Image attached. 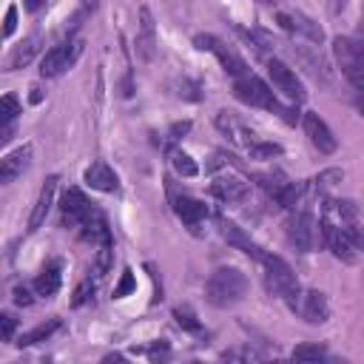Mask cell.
I'll use <instances>...</instances> for the list:
<instances>
[{
    "instance_id": "cell-1",
    "label": "cell",
    "mask_w": 364,
    "mask_h": 364,
    "mask_svg": "<svg viewBox=\"0 0 364 364\" xmlns=\"http://www.w3.org/2000/svg\"><path fill=\"white\" fill-rule=\"evenodd\" d=\"M233 94H236L242 102H247V105L267 108V111L279 114V117H282L284 122H290V125H296V119H299V111L282 105V102L276 100V94L270 91V85H267L262 77H256V74H245V77H239V80L233 82Z\"/></svg>"
},
{
    "instance_id": "cell-2",
    "label": "cell",
    "mask_w": 364,
    "mask_h": 364,
    "mask_svg": "<svg viewBox=\"0 0 364 364\" xmlns=\"http://www.w3.org/2000/svg\"><path fill=\"white\" fill-rule=\"evenodd\" d=\"M228 159L222 154H216L213 162L208 165V171H210V191L219 199H225V202H242L250 193V179L233 162H228Z\"/></svg>"
},
{
    "instance_id": "cell-3",
    "label": "cell",
    "mask_w": 364,
    "mask_h": 364,
    "mask_svg": "<svg viewBox=\"0 0 364 364\" xmlns=\"http://www.w3.org/2000/svg\"><path fill=\"white\" fill-rule=\"evenodd\" d=\"M245 293H247V276L236 267H219L205 282V299L213 307H230V304L242 301Z\"/></svg>"
},
{
    "instance_id": "cell-4",
    "label": "cell",
    "mask_w": 364,
    "mask_h": 364,
    "mask_svg": "<svg viewBox=\"0 0 364 364\" xmlns=\"http://www.w3.org/2000/svg\"><path fill=\"white\" fill-rule=\"evenodd\" d=\"M333 57H336L341 74L347 77V82L364 94V46L355 37H336Z\"/></svg>"
},
{
    "instance_id": "cell-5",
    "label": "cell",
    "mask_w": 364,
    "mask_h": 364,
    "mask_svg": "<svg viewBox=\"0 0 364 364\" xmlns=\"http://www.w3.org/2000/svg\"><path fill=\"white\" fill-rule=\"evenodd\" d=\"M193 43H196V48H202V51H210L219 63H222V68L230 74V77H245V74H250L247 71V63L242 60V54L236 51V48H230L228 43H222L219 37H213V34H196L193 37Z\"/></svg>"
},
{
    "instance_id": "cell-6",
    "label": "cell",
    "mask_w": 364,
    "mask_h": 364,
    "mask_svg": "<svg viewBox=\"0 0 364 364\" xmlns=\"http://www.w3.org/2000/svg\"><path fill=\"white\" fill-rule=\"evenodd\" d=\"M262 270H264V284H267L270 293L287 299V296H293L299 290V282H296V276H293V270H290V264L284 259L267 253L264 262H262Z\"/></svg>"
},
{
    "instance_id": "cell-7",
    "label": "cell",
    "mask_w": 364,
    "mask_h": 364,
    "mask_svg": "<svg viewBox=\"0 0 364 364\" xmlns=\"http://www.w3.org/2000/svg\"><path fill=\"white\" fill-rule=\"evenodd\" d=\"M82 54V40H68L54 46L51 51H46V57L40 60V74L43 77H57L65 68H71L77 63V57Z\"/></svg>"
},
{
    "instance_id": "cell-8",
    "label": "cell",
    "mask_w": 364,
    "mask_h": 364,
    "mask_svg": "<svg viewBox=\"0 0 364 364\" xmlns=\"http://www.w3.org/2000/svg\"><path fill=\"white\" fill-rule=\"evenodd\" d=\"M267 74H270V82H273V88H276V91H282V94H284L290 102H304L307 91H304L301 80L296 77V71H293L290 65H284L282 60H273V57H267Z\"/></svg>"
},
{
    "instance_id": "cell-9",
    "label": "cell",
    "mask_w": 364,
    "mask_h": 364,
    "mask_svg": "<svg viewBox=\"0 0 364 364\" xmlns=\"http://www.w3.org/2000/svg\"><path fill=\"white\" fill-rule=\"evenodd\" d=\"M276 23H279L284 31L301 34V37H307V40H313V43H321V40H324L321 26H318L316 20H310L307 14H301L299 9H279V11H276Z\"/></svg>"
},
{
    "instance_id": "cell-10",
    "label": "cell",
    "mask_w": 364,
    "mask_h": 364,
    "mask_svg": "<svg viewBox=\"0 0 364 364\" xmlns=\"http://www.w3.org/2000/svg\"><path fill=\"white\" fill-rule=\"evenodd\" d=\"M287 239H290V245L296 250L310 253L316 247V219L310 213H304V210L293 213L287 219Z\"/></svg>"
},
{
    "instance_id": "cell-11",
    "label": "cell",
    "mask_w": 364,
    "mask_h": 364,
    "mask_svg": "<svg viewBox=\"0 0 364 364\" xmlns=\"http://www.w3.org/2000/svg\"><path fill=\"white\" fill-rule=\"evenodd\" d=\"M301 125H304V134H307L310 145H313L318 154H333V151L338 148V139L333 136L330 125H327L316 111H307L304 119H301Z\"/></svg>"
},
{
    "instance_id": "cell-12",
    "label": "cell",
    "mask_w": 364,
    "mask_h": 364,
    "mask_svg": "<svg viewBox=\"0 0 364 364\" xmlns=\"http://www.w3.org/2000/svg\"><path fill=\"white\" fill-rule=\"evenodd\" d=\"M60 210H63V222L71 228H82V222L94 213V205L85 199V193L80 188H68L60 199Z\"/></svg>"
},
{
    "instance_id": "cell-13",
    "label": "cell",
    "mask_w": 364,
    "mask_h": 364,
    "mask_svg": "<svg viewBox=\"0 0 364 364\" xmlns=\"http://www.w3.org/2000/svg\"><path fill=\"white\" fill-rule=\"evenodd\" d=\"M216 128L236 145V148H245V151H250V145L256 142V136H253V131L239 119V117H233L230 111H219L216 114Z\"/></svg>"
},
{
    "instance_id": "cell-14",
    "label": "cell",
    "mask_w": 364,
    "mask_h": 364,
    "mask_svg": "<svg viewBox=\"0 0 364 364\" xmlns=\"http://www.w3.org/2000/svg\"><path fill=\"white\" fill-rule=\"evenodd\" d=\"M219 233H222V239H225L228 245H233V247L245 250V253H247L250 259H256L259 264L264 262V256H267V253H264V250H262V247H259V245H256V242H253V239H250V236H247V233H245V230H242L236 222L219 219Z\"/></svg>"
},
{
    "instance_id": "cell-15",
    "label": "cell",
    "mask_w": 364,
    "mask_h": 364,
    "mask_svg": "<svg viewBox=\"0 0 364 364\" xmlns=\"http://www.w3.org/2000/svg\"><path fill=\"white\" fill-rule=\"evenodd\" d=\"M299 316H301L307 324H324V321L330 318V304H327L324 293H318V290H307V293H301Z\"/></svg>"
},
{
    "instance_id": "cell-16",
    "label": "cell",
    "mask_w": 364,
    "mask_h": 364,
    "mask_svg": "<svg viewBox=\"0 0 364 364\" xmlns=\"http://www.w3.org/2000/svg\"><path fill=\"white\" fill-rule=\"evenodd\" d=\"M82 182L94 191H102V193H117L119 191V179L105 162H91L82 173Z\"/></svg>"
},
{
    "instance_id": "cell-17",
    "label": "cell",
    "mask_w": 364,
    "mask_h": 364,
    "mask_svg": "<svg viewBox=\"0 0 364 364\" xmlns=\"http://www.w3.org/2000/svg\"><path fill=\"white\" fill-rule=\"evenodd\" d=\"M28 162H31V145H20V148H14L11 154H6V156L0 159V182H3V185L14 182V179L28 168Z\"/></svg>"
},
{
    "instance_id": "cell-18",
    "label": "cell",
    "mask_w": 364,
    "mask_h": 364,
    "mask_svg": "<svg viewBox=\"0 0 364 364\" xmlns=\"http://www.w3.org/2000/svg\"><path fill=\"white\" fill-rule=\"evenodd\" d=\"M173 210H176V216H179L185 225H191V228H196L202 219H208V216H210L208 205H205L202 199H193V196H188V193H179V196H173Z\"/></svg>"
},
{
    "instance_id": "cell-19",
    "label": "cell",
    "mask_w": 364,
    "mask_h": 364,
    "mask_svg": "<svg viewBox=\"0 0 364 364\" xmlns=\"http://www.w3.org/2000/svg\"><path fill=\"white\" fill-rule=\"evenodd\" d=\"M57 182H60L57 176H48V179L43 182L40 196H37V202H34V210H31V216H28V230H37V228L46 222V216H48V210H51V205H54Z\"/></svg>"
},
{
    "instance_id": "cell-20",
    "label": "cell",
    "mask_w": 364,
    "mask_h": 364,
    "mask_svg": "<svg viewBox=\"0 0 364 364\" xmlns=\"http://www.w3.org/2000/svg\"><path fill=\"white\" fill-rule=\"evenodd\" d=\"M60 282H63V262L60 259H54V262H48L40 273H37V279H34V290H37V296H54L57 290H60Z\"/></svg>"
},
{
    "instance_id": "cell-21",
    "label": "cell",
    "mask_w": 364,
    "mask_h": 364,
    "mask_svg": "<svg viewBox=\"0 0 364 364\" xmlns=\"http://www.w3.org/2000/svg\"><path fill=\"white\" fill-rule=\"evenodd\" d=\"M37 51H40V37H37V34H31L28 40H23V43L11 51V57H9V71L28 65V63L34 60V54H37Z\"/></svg>"
},
{
    "instance_id": "cell-22",
    "label": "cell",
    "mask_w": 364,
    "mask_h": 364,
    "mask_svg": "<svg viewBox=\"0 0 364 364\" xmlns=\"http://www.w3.org/2000/svg\"><path fill=\"white\" fill-rule=\"evenodd\" d=\"M296 57L307 65V71L316 77V80H321V82H330V74H327V63L321 60V54L318 51H310V48H296Z\"/></svg>"
},
{
    "instance_id": "cell-23",
    "label": "cell",
    "mask_w": 364,
    "mask_h": 364,
    "mask_svg": "<svg viewBox=\"0 0 364 364\" xmlns=\"http://www.w3.org/2000/svg\"><path fill=\"white\" fill-rule=\"evenodd\" d=\"M60 330V318H48V321H43V324H37L34 330H28V333H23L20 338H17V347H31V344H37V341H46L51 333H57Z\"/></svg>"
},
{
    "instance_id": "cell-24",
    "label": "cell",
    "mask_w": 364,
    "mask_h": 364,
    "mask_svg": "<svg viewBox=\"0 0 364 364\" xmlns=\"http://www.w3.org/2000/svg\"><path fill=\"white\" fill-rule=\"evenodd\" d=\"M293 364H324L327 361V350L324 344H299L293 350Z\"/></svg>"
},
{
    "instance_id": "cell-25",
    "label": "cell",
    "mask_w": 364,
    "mask_h": 364,
    "mask_svg": "<svg viewBox=\"0 0 364 364\" xmlns=\"http://www.w3.org/2000/svg\"><path fill=\"white\" fill-rule=\"evenodd\" d=\"M171 168L179 173V176H185V179H191V176H196L199 173V165L193 162V156L191 154H185V151H179V148H171Z\"/></svg>"
},
{
    "instance_id": "cell-26",
    "label": "cell",
    "mask_w": 364,
    "mask_h": 364,
    "mask_svg": "<svg viewBox=\"0 0 364 364\" xmlns=\"http://www.w3.org/2000/svg\"><path fill=\"white\" fill-rule=\"evenodd\" d=\"M256 182H259L270 196H276V199H279V193L290 185V179H287L282 171H264V173H256Z\"/></svg>"
},
{
    "instance_id": "cell-27",
    "label": "cell",
    "mask_w": 364,
    "mask_h": 364,
    "mask_svg": "<svg viewBox=\"0 0 364 364\" xmlns=\"http://www.w3.org/2000/svg\"><path fill=\"white\" fill-rule=\"evenodd\" d=\"M173 318H176V324H179L182 330H188V333H202V321L196 318V313H193L188 304L173 307Z\"/></svg>"
},
{
    "instance_id": "cell-28",
    "label": "cell",
    "mask_w": 364,
    "mask_h": 364,
    "mask_svg": "<svg viewBox=\"0 0 364 364\" xmlns=\"http://www.w3.org/2000/svg\"><path fill=\"white\" fill-rule=\"evenodd\" d=\"M304 191H307V185H304V182H290V185L279 193V199H276V202H279L282 208H296V205L301 202Z\"/></svg>"
},
{
    "instance_id": "cell-29",
    "label": "cell",
    "mask_w": 364,
    "mask_h": 364,
    "mask_svg": "<svg viewBox=\"0 0 364 364\" xmlns=\"http://www.w3.org/2000/svg\"><path fill=\"white\" fill-rule=\"evenodd\" d=\"M17 114H20V102H17V97H14V94H3V100H0V119H3V128L14 125Z\"/></svg>"
},
{
    "instance_id": "cell-30",
    "label": "cell",
    "mask_w": 364,
    "mask_h": 364,
    "mask_svg": "<svg viewBox=\"0 0 364 364\" xmlns=\"http://www.w3.org/2000/svg\"><path fill=\"white\" fill-rule=\"evenodd\" d=\"M250 159H273V156H282V145H276V142H262V139H256L253 145H250Z\"/></svg>"
},
{
    "instance_id": "cell-31",
    "label": "cell",
    "mask_w": 364,
    "mask_h": 364,
    "mask_svg": "<svg viewBox=\"0 0 364 364\" xmlns=\"http://www.w3.org/2000/svg\"><path fill=\"white\" fill-rule=\"evenodd\" d=\"M139 14H142V40H139V46H142V54L151 57V46H154V23H151V11L142 9Z\"/></svg>"
},
{
    "instance_id": "cell-32",
    "label": "cell",
    "mask_w": 364,
    "mask_h": 364,
    "mask_svg": "<svg viewBox=\"0 0 364 364\" xmlns=\"http://www.w3.org/2000/svg\"><path fill=\"white\" fill-rule=\"evenodd\" d=\"M134 287H136V282H134V273H131V267H125V270H122V279H119V284L114 287V299H122V296H128Z\"/></svg>"
},
{
    "instance_id": "cell-33",
    "label": "cell",
    "mask_w": 364,
    "mask_h": 364,
    "mask_svg": "<svg viewBox=\"0 0 364 364\" xmlns=\"http://www.w3.org/2000/svg\"><path fill=\"white\" fill-rule=\"evenodd\" d=\"M91 293H94V282H91V279H85V282H82V284L74 290V299H71V304H74V307L85 304V301L91 299Z\"/></svg>"
},
{
    "instance_id": "cell-34",
    "label": "cell",
    "mask_w": 364,
    "mask_h": 364,
    "mask_svg": "<svg viewBox=\"0 0 364 364\" xmlns=\"http://www.w3.org/2000/svg\"><path fill=\"white\" fill-rule=\"evenodd\" d=\"M14 330H17V318L11 313H3L0 316V333H3V341H11L14 338Z\"/></svg>"
},
{
    "instance_id": "cell-35",
    "label": "cell",
    "mask_w": 364,
    "mask_h": 364,
    "mask_svg": "<svg viewBox=\"0 0 364 364\" xmlns=\"http://www.w3.org/2000/svg\"><path fill=\"white\" fill-rule=\"evenodd\" d=\"M145 353H148V358H151V361H165V358L171 355V347H168L165 341H154Z\"/></svg>"
},
{
    "instance_id": "cell-36",
    "label": "cell",
    "mask_w": 364,
    "mask_h": 364,
    "mask_svg": "<svg viewBox=\"0 0 364 364\" xmlns=\"http://www.w3.org/2000/svg\"><path fill=\"white\" fill-rule=\"evenodd\" d=\"M17 28V6H9L6 9V20H3V37H11Z\"/></svg>"
},
{
    "instance_id": "cell-37",
    "label": "cell",
    "mask_w": 364,
    "mask_h": 364,
    "mask_svg": "<svg viewBox=\"0 0 364 364\" xmlns=\"http://www.w3.org/2000/svg\"><path fill=\"white\" fill-rule=\"evenodd\" d=\"M333 179H341V171H336V168H333V171H324V173H321V176H316L313 182H316V188H318V191H327L330 185H336Z\"/></svg>"
},
{
    "instance_id": "cell-38",
    "label": "cell",
    "mask_w": 364,
    "mask_h": 364,
    "mask_svg": "<svg viewBox=\"0 0 364 364\" xmlns=\"http://www.w3.org/2000/svg\"><path fill=\"white\" fill-rule=\"evenodd\" d=\"M14 301H17L20 307H28V304L34 301V299H31V290H28L26 284H17V287H14Z\"/></svg>"
},
{
    "instance_id": "cell-39",
    "label": "cell",
    "mask_w": 364,
    "mask_h": 364,
    "mask_svg": "<svg viewBox=\"0 0 364 364\" xmlns=\"http://www.w3.org/2000/svg\"><path fill=\"white\" fill-rule=\"evenodd\" d=\"M188 128H191V122H179V125H173V128H171V134H173V139H179L182 134H188Z\"/></svg>"
},
{
    "instance_id": "cell-40",
    "label": "cell",
    "mask_w": 364,
    "mask_h": 364,
    "mask_svg": "<svg viewBox=\"0 0 364 364\" xmlns=\"http://www.w3.org/2000/svg\"><path fill=\"white\" fill-rule=\"evenodd\" d=\"M102 364H128V361H125L119 353H111V355H105V358H102Z\"/></svg>"
},
{
    "instance_id": "cell-41",
    "label": "cell",
    "mask_w": 364,
    "mask_h": 364,
    "mask_svg": "<svg viewBox=\"0 0 364 364\" xmlns=\"http://www.w3.org/2000/svg\"><path fill=\"white\" fill-rule=\"evenodd\" d=\"M43 100V88L40 85H31V102H40Z\"/></svg>"
},
{
    "instance_id": "cell-42",
    "label": "cell",
    "mask_w": 364,
    "mask_h": 364,
    "mask_svg": "<svg viewBox=\"0 0 364 364\" xmlns=\"http://www.w3.org/2000/svg\"><path fill=\"white\" fill-rule=\"evenodd\" d=\"M355 40L364 46V17H361V23H358V34H355Z\"/></svg>"
},
{
    "instance_id": "cell-43",
    "label": "cell",
    "mask_w": 364,
    "mask_h": 364,
    "mask_svg": "<svg viewBox=\"0 0 364 364\" xmlns=\"http://www.w3.org/2000/svg\"><path fill=\"white\" fill-rule=\"evenodd\" d=\"M26 6H28V9H31V11H37V9H40V6H43V3H40V0H28V3H26Z\"/></svg>"
},
{
    "instance_id": "cell-44",
    "label": "cell",
    "mask_w": 364,
    "mask_h": 364,
    "mask_svg": "<svg viewBox=\"0 0 364 364\" xmlns=\"http://www.w3.org/2000/svg\"><path fill=\"white\" fill-rule=\"evenodd\" d=\"M355 108H358V111H361V117H364V94L355 100Z\"/></svg>"
},
{
    "instance_id": "cell-45",
    "label": "cell",
    "mask_w": 364,
    "mask_h": 364,
    "mask_svg": "<svg viewBox=\"0 0 364 364\" xmlns=\"http://www.w3.org/2000/svg\"><path fill=\"white\" fill-rule=\"evenodd\" d=\"M324 364H347V361H341V358H327Z\"/></svg>"
},
{
    "instance_id": "cell-46",
    "label": "cell",
    "mask_w": 364,
    "mask_h": 364,
    "mask_svg": "<svg viewBox=\"0 0 364 364\" xmlns=\"http://www.w3.org/2000/svg\"><path fill=\"white\" fill-rule=\"evenodd\" d=\"M270 364H293V361H284V358H276V361H270Z\"/></svg>"
},
{
    "instance_id": "cell-47",
    "label": "cell",
    "mask_w": 364,
    "mask_h": 364,
    "mask_svg": "<svg viewBox=\"0 0 364 364\" xmlns=\"http://www.w3.org/2000/svg\"><path fill=\"white\" fill-rule=\"evenodd\" d=\"M361 247H364V222H361Z\"/></svg>"
}]
</instances>
